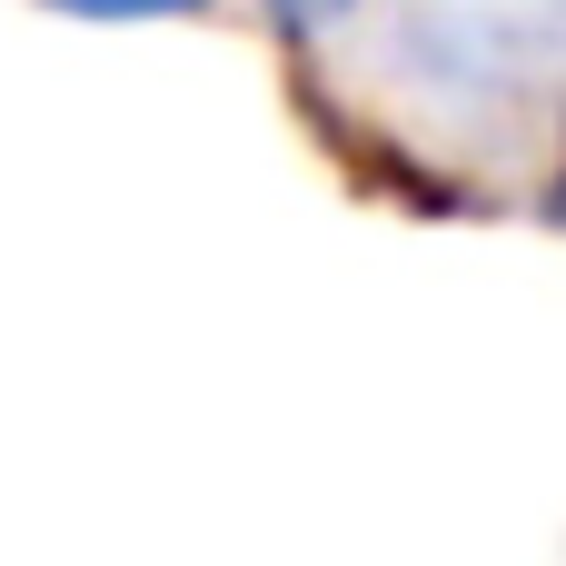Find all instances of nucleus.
Here are the masks:
<instances>
[{"label": "nucleus", "mask_w": 566, "mask_h": 566, "mask_svg": "<svg viewBox=\"0 0 566 566\" xmlns=\"http://www.w3.org/2000/svg\"><path fill=\"white\" fill-rule=\"evenodd\" d=\"M60 20H179V10H209V0H40Z\"/></svg>", "instance_id": "f257e3e1"}, {"label": "nucleus", "mask_w": 566, "mask_h": 566, "mask_svg": "<svg viewBox=\"0 0 566 566\" xmlns=\"http://www.w3.org/2000/svg\"><path fill=\"white\" fill-rule=\"evenodd\" d=\"M279 10H298V0H279Z\"/></svg>", "instance_id": "f03ea898"}]
</instances>
